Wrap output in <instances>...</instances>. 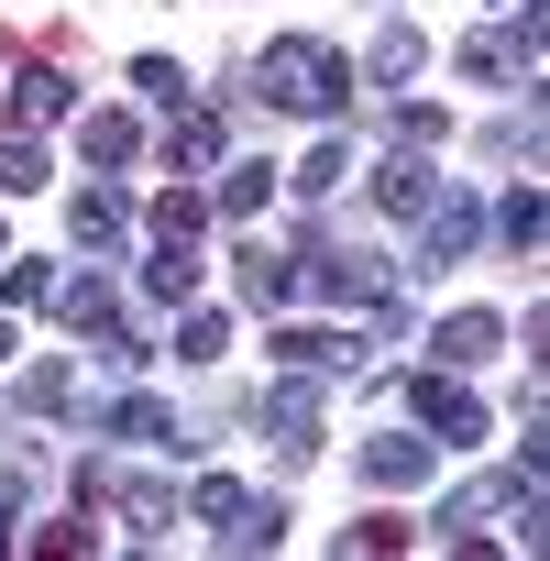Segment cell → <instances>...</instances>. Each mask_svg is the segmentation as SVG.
<instances>
[{
	"mask_svg": "<svg viewBox=\"0 0 550 561\" xmlns=\"http://www.w3.org/2000/svg\"><path fill=\"white\" fill-rule=\"evenodd\" d=\"M23 187H45V154L34 144H0V198H23Z\"/></svg>",
	"mask_w": 550,
	"mask_h": 561,
	"instance_id": "obj_28",
	"label": "cell"
},
{
	"mask_svg": "<svg viewBox=\"0 0 550 561\" xmlns=\"http://www.w3.org/2000/svg\"><path fill=\"white\" fill-rule=\"evenodd\" d=\"M342 176H353V154H342V144H320V154H309V165H298V176H287V187H298V198H331V187H342Z\"/></svg>",
	"mask_w": 550,
	"mask_h": 561,
	"instance_id": "obj_25",
	"label": "cell"
},
{
	"mask_svg": "<svg viewBox=\"0 0 550 561\" xmlns=\"http://www.w3.org/2000/svg\"><path fill=\"white\" fill-rule=\"evenodd\" d=\"M12 506H23V495H12V484H0V550H12Z\"/></svg>",
	"mask_w": 550,
	"mask_h": 561,
	"instance_id": "obj_32",
	"label": "cell"
},
{
	"mask_svg": "<svg viewBox=\"0 0 550 561\" xmlns=\"http://www.w3.org/2000/svg\"><path fill=\"white\" fill-rule=\"evenodd\" d=\"M198 231H209V198L198 187H165L154 198V242H198Z\"/></svg>",
	"mask_w": 550,
	"mask_h": 561,
	"instance_id": "obj_21",
	"label": "cell"
},
{
	"mask_svg": "<svg viewBox=\"0 0 550 561\" xmlns=\"http://www.w3.org/2000/svg\"><path fill=\"white\" fill-rule=\"evenodd\" d=\"M122 506H133V528H144V539H165V528H176V495H165V484H133Z\"/></svg>",
	"mask_w": 550,
	"mask_h": 561,
	"instance_id": "obj_27",
	"label": "cell"
},
{
	"mask_svg": "<svg viewBox=\"0 0 550 561\" xmlns=\"http://www.w3.org/2000/svg\"><path fill=\"white\" fill-rule=\"evenodd\" d=\"M364 67H375V78H386V89H397V78H419V67H429V45H419V34H408V23H386V34H375V56H364Z\"/></svg>",
	"mask_w": 550,
	"mask_h": 561,
	"instance_id": "obj_19",
	"label": "cell"
},
{
	"mask_svg": "<svg viewBox=\"0 0 550 561\" xmlns=\"http://www.w3.org/2000/svg\"><path fill=\"white\" fill-rule=\"evenodd\" d=\"M386 133H397L408 154H440V144H451V122H440L429 100H397V111H386Z\"/></svg>",
	"mask_w": 550,
	"mask_h": 561,
	"instance_id": "obj_20",
	"label": "cell"
},
{
	"mask_svg": "<svg viewBox=\"0 0 550 561\" xmlns=\"http://www.w3.org/2000/svg\"><path fill=\"white\" fill-rule=\"evenodd\" d=\"M100 430H111V440H176V408H154V397H122V408H100Z\"/></svg>",
	"mask_w": 550,
	"mask_h": 561,
	"instance_id": "obj_17",
	"label": "cell"
},
{
	"mask_svg": "<svg viewBox=\"0 0 550 561\" xmlns=\"http://www.w3.org/2000/svg\"><path fill=\"white\" fill-rule=\"evenodd\" d=\"M45 309H56L67 331H89V342L111 331V287H100V275H56V298H45Z\"/></svg>",
	"mask_w": 550,
	"mask_h": 561,
	"instance_id": "obj_14",
	"label": "cell"
},
{
	"mask_svg": "<svg viewBox=\"0 0 550 561\" xmlns=\"http://www.w3.org/2000/svg\"><path fill=\"white\" fill-rule=\"evenodd\" d=\"M144 298H165V309L198 298V242H154V253H144Z\"/></svg>",
	"mask_w": 550,
	"mask_h": 561,
	"instance_id": "obj_8",
	"label": "cell"
},
{
	"mask_svg": "<svg viewBox=\"0 0 550 561\" xmlns=\"http://www.w3.org/2000/svg\"><path fill=\"white\" fill-rule=\"evenodd\" d=\"M408 397H419V419H429L440 440H484V408H473V386H462L451 364H440V375H419Z\"/></svg>",
	"mask_w": 550,
	"mask_h": 561,
	"instance_id": "obj_5",
	"label": "cell"
},
{
	"mask_svg": "<svg viewBox=\"0 0 550 561\" xmlns=\"http://www.w3.org/2000/svg\"><path fill=\"white\" fill-rule=\"evenodd\" d=\"M275 364L287 375H364V342L353 331H275Z\"/></svg>",
	"mask_w": 550,
	"mask_h": 561,
	"instance_id": "obj_6",
	"label": "cell"
},
{
	"mask_svg": "<svg viewBox=\"0 0 550 561\" xmlns=\"http://www.w3.org/2000/svg\"><path fill=\"white\" fill-rule=\"evenodd\" d=\"M67 231H78V253H111V242L133 231V209H122L111 187H78V209H67Z\"/></svg>",
	"mask_w": 550,
	"mask_h": 561,
	"instance_id": "obj_12",
	"label": "cell"
},
{
	"mask_svg": "<svg viewBox=\"0 0 550 561\" xmlns=\"http://www.w3.org/2000/svg\"><path fill=\"white\" fill-rule=\"evenodd\" d=\"M78 154H89V165H133V154H144V122H133V111H89V122H78Z\"/></svg>",
	"mask_w": 550,
	"mask_h": 561,
	"instance_id": "obj_9",
	"label": "cell"
},
{
	"mask_svg": "<svg viewBox=\"0 0 550 561\" xmlns=\"http://www.w3.org/2000/svg\"><path fill=\"white\" fill-rule=\"evenodd\" d=\"M506 506H539V462H517V473H484V484H462L429 528L440 539H484V517H506Z\"/></svg>",
	"mask_w": 550,
	"mask_h": 561,
	"instance_id": "obj_2",
	"label": "cell"
},
{
	"mask_svg": "<svg viewBox=\"0 0 550 561\" xmlns=\"http://www.w3.org/2000/svg\"><path fill=\"white\" fill-rule=\"evenodd\" d=\"M429 353H440L451 375H462V364H495V353H506V320H495V309H451V320L429 331Z\"/></svg>",
	"mask_w": 550,
	"mask_h": 561,
	"instance_id": "obj_7",
	"label": "cell"
},
{
	"mask_svg": "<svg viewBox=\"0 0 550 561\" xmlns=\"http://www.w3.org/2000/svg\"><path fill=\"white\" fill-rule=\"evenodd\" d=\"M429 187H440V176H429V154L375 165V209H397V220H419V209H429Z\"/></svg>",
	"mask_w": 550,
	"mask_h": 561,
	"instance_id": "obj_11",
	"label": "cell"
},
{
	"mask_svg": "<svg viewBox=\"0 0 550 561\" xmlns=\"http://www.w3.org/2000/svg\"><path fill=\"white\" fill-rule=\"evenodd\" d=\"M12 122H23V133L67 122V78H56V67H23V78H12Z\"/></svg>",
	"mask_w": 550,
	"mask_h": 561,
	"instance_id": "obj_15",
	"label": "cell"
},
{
	"mask_svg": "<svg viewBox=\"0 0 550 561\" xmlns=\"http://www.w3.org/2000/svg\"><path fill=\"white\" fill-rule=\"evenodd\" d=\"M264 440L275 451H320V375H287L264 397Z\"/></svg>",
	"mask_w": 550,
	"mask_h": 561,
	"instance_id": "obj_4",
	"label": "cell"
},
{
	"mask_svg": "<svg viewBox=\"0 0 550 561\" xmlns=\"http://www.w3.org/2000/svg\"><path fill=\"white\" fill-rule=\"evenodd\" d=\"M253 89H264L275 111H331V100L353 89V67H342L331 45H309V34H287V45H264V67H253Z\"/></svg>",
	"mask_w": 550,
	"mask_h": 561,
	"instance_id": "obj_1",
	"label": "cell"
},
{
	"mask_svg": "<svg viewBox=\"0 0 550 561\" xmlns=\"http://www.w3.org/2000/svg\"><path fill=\"white\" fill-rule=\"evenodd\" d=\"M231 550H275V539H287V506H275V495H242V517L220 528Z\"/></svg>",
	"mask_w": 550,
	"mask_h": 561,
	"instance_id": "obj_18",
	"label": "cell"
},
{
	"mask_svg": "<svg viewBox=\"0 0 550 561\" xmlns=\"http://www.w3.org/2000/svg\"><path fill=\"white\" fill-rule=\"evenodd\" d=\"M353 550H408V517H353Z\"/></svg>",
	"mask_w": 550,
	"mask_h": 561,
	"instance_id": "obj_31",
	"label": "cell"
},
{
	"mask_svg": "<svg viewBox=\"0 0 550 561\" xmlns=\"http://www.w3.org/2000/svg\"><path fill=\"white\" fill-rule=\"evenodd\" d=\"M176 353H187V364H220V353H231V320H220V309H187V320H176Z\"/></svg>",
	"mask_w": 550,
	"mask_h": 561,
	"instance_id": "obj_22",
	"label": "cell"
},
{
	"mask_svg": "<svg viewBox=\"0 0 550 561\" xmlns=\"http://www.w3.org/2000/svg\"><path fill=\"white\" fill-rule=\"evenodd\" d=\"M473 231H484V209L462 198V187H429V209H419V264L440 275V264H462L473 253Z\"/></svg>",
	"mask_w": 550,
	"mask_h": 561,
	"instance_id": "obj_3",
	"label": "cell"
},
{
	"mask_svg": "<svg viewBox=\"0 0 550 561\" xmlns=\"http://www.w3.org/2000/svg\"><path fill=\"white\" fill-rule=\"evenodd\" d=\"M231 154V122L209 100H176V165H220Z\"/></svg>",
	"mask_w": 550,
	"mask_h": 561,
	"instance_id": "obj_10",
	"label": "cell"
},
{
	"mask_svg": "<svg viewBox=\"0 0 550 561\" xmlns=\"http://www.w3.org/2000/svg\"><path fill=\"white\" fill-rule=\"evenodd\" d=\"M187 506H198L209 528H231V517H242V484H231V473H198V495H187Z\"/></svg>",
	"mask_w": 550,
	"mask_h": 561,
	"instance_id": "obj_26",
	"label": "cell"
},
{
	"mask_svg": "<svg viewBox=\"0 0 550 561\" xmlns=\"http://www.w3.org/2000/svg\"><path fill=\"white\" fill-rule=\"evenodd\" d=\"M133 89H144V100H165V111H176V100H187V78H176V67H165V56H144V67H133Z\"/></svg>",
	"mask_w": 550,
	"mask_h": 561,
	"instance_id": "obj_30",
	"label": "cell"
},
{
	"mask_svg": "<svg viewBox=\"0 0 550 561\" xmlns=\"http://www.w3.org/2000/svg\"><path fill=\"white\" fill-rule=\"evenodd\" d=\"M429 451H440V440L386 430V440H364V484H419V473H429Z\"/></svg>",
	"mask_w": 550,
	"mask_h": 561,
	"instance_id": "obj_13",
	"label": "cell"
},
{
	"mask_svg": "<svg viewBox=\"0 0 550 561\" xmlns=\"http://www.w3.org/2000/svg\"><path fill=\"white\" fill-rule=\"evenodd\" d=\"M0 364H12V331H0Z\"/></svg>",
	"mask_w": 550,
	"mask_h": 561,
	"instance_id": "obj_33",
	"label": "cell"
},
{
	"mask_svg": "<svg viewBox=\"0 0 550 561\" xmlns=\"http://www.w3.org/2000/svg\"><path fill=\"white\" fill-rule=\"evenodd\" d=\"M23 408H78V364H23Z\"/></svg>",
	"mask_w": 550,
	"mask_h": 561,
	"instance_id": "obj_24",
	"label": "cell"
},
{
	"mask_svg": "<svg viewBox=\"0 0 550 561\" xmlns=\"http://www.w3.org/2000/svg\"><path fill=\"white\" fill-rule=\"evenodd\" d=\"M231 275H242V298H253V309H287V298H298V264H275V253H253V242H242Z\"/></svg>",
	"mask_w": 550,
	"mask_h": 561,
	"instance_id": "obj_16",
	"label": "cell"
},
{
	"mask_svg": "<svg viewBox=\"0 0 550 561\" xmlns=\"http://www.w3.org/2000/svg\"><path fill=\"white\" fill-rule=\"evenodd\" d=\"M264 198H275V165H231V176H220V209H231V220H253Z\"/></svg>",
	"mask_w": 550,
	"mask_h": 561,
	"instance_id": "obj_23",
	"label": "cell"
},
{
	"mask_svg": "<svg viewBox=\"0 0 550 561\" xmlns=\"http://www.w3.org/2000/svg\"><path fill=\"white\" fill-rule=\"evenodd\" d=\"M495 231H506V242H517V253H528V242H539V187H517V198H506V209H495Z\"/></svg>",
	"mask_w": 550,
	"mask_h": 561,
	"instance_id": "obj_29",
	"label": "cell"
}]
</instances>
